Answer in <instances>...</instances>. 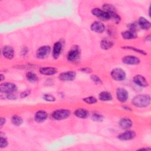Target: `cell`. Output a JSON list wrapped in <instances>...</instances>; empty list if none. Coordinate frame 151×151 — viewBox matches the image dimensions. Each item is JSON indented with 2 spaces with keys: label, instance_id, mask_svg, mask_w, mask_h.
Returning <instances> with one entry per match:
<instances>
[{
  "label": "cell",
  "instance_id": "6da1fadb",
  "mask_svg": "<svg viewBox=\"0 0 151 151\" xmlns=\"http://www.w3.org/2000/svg\"><path fill=\"white\" fill-rule=\"evenodd\" d=\"M132 104L137 107H146L150 104V97L147 94H139L133 97Z\"/></svg>",
  "mask_w": 151,
  "mask_h": 151
},
{
  "label": "cell",
  "instance_id": "7a4b0ae2",
  "mask_svg": "<svg viewBox=\"0 0 151 151\" xmlns=\"http://www.w3.org/2000/svg\"><path fill=\"white\" fill-rule=\"evenodd\" d=\"M70 114V111L67 109H58L53 111L51 116L54 120H61L68 118Z\"/></svg>",
  "mask_w": 151,
  "mask_h": 151
},
{
  "label": "cell",
  "instance_id": "3957f363",
  "mask_svg": "<svg viewBox=\"0 0 151 151\" xmlns=\"http://www.w3.org/2000/svg\"><path fill=\"white\" fill-rule=\"evenodd\" d=\"M80 53V50L77 46L73 47L67 54V60L70 62H75L79 59Z\"/></svg>",
  "mask_w": 151,
  "mask_h": 151
},
{
  "label": "cell",
  "instance_id": "277c9868",
  "mask_svg": "<svg viewBox=\"0 0 151 151\" xmlns=\"http://www.w3.org/2000/svg\"><path fill=\"white\" fill-rule=\"evenodd\" d=\"M1 91L6 94L14 93L17 91V86L12 83H4L0 86Z\"/></svg>",
  "mask_w": 151,
  "mask_h": 151
},
{
  "label": "cell",
  "instance_id": "5b68a950",
  "mask_svg": "<svg viewBox=\"0 0 151 151\" xmlns=\"http://www.w3.org/2000/svg\"><path fill=\"white\" fill-rule=\"evenodd\" d=\"M111 76L116 81H123L126 78V73L120 68H115L111 71Z\"/></svg>",
  "mask_w": 151,
  "mask_h": 151
},
{
  "label": "cell",
  "instance_id": "8992f818",
  "mask_svg": "<svg viewBox=\"0 0 151 151\" xmlns=\"http://www.w3.org/2000/svg\"><path fill=\"white\" fill-rule=\"evenodd\" d=\"M91 13L93 15L96 16V17L99 18L100 19L104 20V21L110 19V14L108 12H107L104 11V10H102L100 8H93L91 10Z\"/></svg>",
  "mask_w": 151,
  "mask_h": 151
},
{
  "label": "cell",
  "instance_id": "52a82bcc",
  "mask_svg": "<svg viewBox=\"0 0 151 151\" xmlns=\"http://www.w3.org/2000/svg\"><path fill=\"white\" fill-rule=\"evenodd\" d=\"M51 51V48L47 45L40 47L36 52V56L38 58L42 59L47 57Z\"/></svg>",
  "mask_w": 151,
  "mask_h": 151
},
{
  "label": "cell",
  "instance_id": "ba28073f",
  "mask_svg": "<svg viewBox=\"0 0 151 151\" xmlns=\"http://www.w3.org/2000/svg\"><path fill=\"white\" fill-rule=\"evenodd\" d=\"M116 97L119 101L122 103L125 102L129 97L127 91L123 88H118L116 90Z\"/></svg>",
  "mask_w": 151,
  "mask_h": 151
},
{
  "label": "cell",
  "instance_id": "9c48e42d",
  "mask_svg": "<svg viewBox=\"0 0 151 151\" xmlns=\"http://www.w3.org/2000/svg\"><path fill=\"white\" fill-rule=\"evenodd\" d=\"M76 77V73L73 71H68L61 73L59 75V78L60 80L64 81H73Z\"/></svg>",
  "mask_w": 151,
  "mask_h": 151
},
{
  "label": "cell",
  "instance_id": "30bf717a",
  "mask_svg": "<svg viewBox=\"0 0 151 151\" xmlns=\"http://www.w3.org/2000/svg\"><path fill=\"white\" fill-rule=\"evenodd\" d=\"M122 62L128 65H137L140 63V59L134 55H126L122 58Z\"/></svg>",
  "mask_w": 151,
  "mask_h": 151
},
{
  "label": "cell",
  "instance_id": "8fae6325",
  "mask_svg": "<svg viewBox=\"0 0 151 151\" xmlns=\"http://www.w3.org/2000/svg\"><path fill=\"white\" fill-rule=\"evenodd\" d=\"M133 82L137 86L142 87H147L149 84L147 80L142 75L137 74L134 76L133 78Z\"/></svg>",
  "mask_w": 151,
  "mask_h": 151
},
{
  "label": "cell",
  "instance_id": "7c38bea8",
  "mask_svg": "<svg viewBox=\"0 0 151 151\" xmlns=\"http://www.w3.org/2000/svg\"><path fill=\"white\" fill-rule=\"evenodd\" d=\"M136 136V133L132 130H126L123 133H120L117 138L120 140H129L134 139Z\"/></svg>",
  "mask_w": 151,
  "mask_h": 151
},
{
  "label": "cell",
  "instance_id": "4fadbf2b",
  "mask_svg": "<svg viewBox=\"0 0 151 151\" xmlns=\"http://www.w3.org/2000/svg\"><path fill=\"white\" fill-rule=\"evenodd\" d=\"M90 28L93 31L97 33H101L105 29L104 25L101 22L98 21L93 22L91 24Z\"/></svg>",
  "mask_w": 151,
  "mask_h": 151
},
{
  "label": "cell",
  "instance_id": "5bb4252c",
  "mask_svg": "<svg viewBox=\"0 0 151 151\" xmlns=\"http://www.w3.org/2000/svg\"><path fill=\"white\" fill-rule=\"evenodd\" d=\"M48 117L47 113L44 110H39L34 115V120L37 123L44 122Z\"/></svg>",
  "mask_w": 151,
  "mask_h": 151
},
{
  "label": "cell",
  "instance_id": "9a60e30c",
  "mask_svg": "<svg viewBox=\"0 0 151 151\" xmlns=\"http://www.w3.org/2000/svg\"><path fill=\"white\" fill-rule=\"evenodd\" d=\"M3 56L7 59H12L14 56V50L11 46H4L2 50Z\"/></svg>",
  "mask_w": 151,
  "mask_h": 151
},
{
  "label": "cell",
  "instance_id": "2e32d148",
  "mask_svg": "<svg viewBox=\"0 0 151 151\" xmlns=\"http://www.w3.org/2000/svg\"><path fill=\"white\" fill-rule=\"evenodd\" d=\"M62 47L63 45L61 42L57 41L54 44L52 48V56L55 59L58 58L60 56L62 50Z\"/></svg>",
  "mask_w": 151,
  "mask_h": 151
},
{
  "label": "cell",
  "instance_id": "e0dca14e",
  "mask_svg": "<svg viewBox=\"0 0 151 151\" xmlns=\"http://www.w3.org/2000/svg\"><path fill=\"white\" fill-rule=\"evenodd\" d=\"M39 71L41 74H43V75L52 76L57 73V69L54 67H45L40 68L39 70Z\"/></svg>",
  "mask_w": 151,
  "mask_h": 151
},
{
  "label": "cell",
  "instance_id": "ac0fdd59",
  "mask_svg": "<svg viewBox=\"0 0 151 151\" xmlns=\"http://www.w3.org/2000/svg\"><path fill=\"white\" fill-rule=\"evenodd\" d=\"M137 24L140 28L145 30L149 29L150 28V25H151L150 21H149L147 19H146L145 18L143 17H140L139 18Z\"/></svg>",
  "mask_w": 151,
  "mask_h": 151
},
{
  "label": "cell",
  "instance_id": "d6986e66",
  "mask_svg": "<svg viewBox=\"0 0 151 151\" xmlns=\"http://www.w3.org/2000/svg\"><path fill=\"white\" fill-rule=\"evenodd\" d=\"M119 126L123 129H129L133 125L132 121L129 118H122L119 121Z\"/></svg>",
  "mask_w": 151,
  "mask_h": 151
},
{
  "label": "cell",
  "instance_id": "ffe728a7",
  "mask_svg": "<svg viewBox=\"0 0 151 151\" xmlns=\"http://www.w3.org/2000/svg\"><path fill=\"white\" fill-rule=\"evenodd\" d=\"M74 114L78 118L86 119L88 116L89 114H88V111L87 110L82 108H80V109H77L74 111Z\"/></svg>",
  "mask_w": 151,
  "mask_h": 151
},
{
  "label": "cell",
  "instance_id": "44dd1931",
  "mask_svg": "<svg viewBox=\"0 0 151 151\" xmlns=\"http://www.w3.org/2000/svg\"><path fill=\"white\" fill-rule=\"evenodd\" d=\"M122 37L125 40H132V39H135L137 37V34L136 32L128 30L125 31L122 33Z\"/></svg>",
  "mask_w": 151,
  "mask_h": 151
},
{
  "label": "cell",
  "instance_id": "7402d4cb",
  "mask_svg": "<svg viewBox=\"0 0 151 151\" xmlns=\"http://www.w3.org/2000/svg\"><path fill=\"white\" fill-rule=\"evenodd\" d=\"M99 99L101 101H110L112 100L111 94L108 91H101L99 94Z\"/></svg>",
  "mask_w": 151,
  "mask_h": 151
},
{
  "label": "cell",
  "instance_id": "603a6c76",
  "mask_svg": "<svg viewBox=\"0 0 151 151\" xmlns=\"http://www.w3.org/2000/svg\"><path fill=\"white\" fill-rule=\"evenodd\" d=\"M113 45V42L109 39L104 38L101 41L100 46L104 50H108L111 48Z\"/></svg>",
  "mask_w": 151,
  "mask_h": 151
},
{
  "label": "cell",
  "instance_id": "cb8c5ba5",
  "mask_svg": "<svg viewBox=\"0 0 151 151\" xmlns=\"http://www.w3.org/2000/svg\"><path fill=\"white\" fill-rule=\"evenodd\" d=\"M26 78L27 80L31 83H34L37 81L38 78L37 75L31 71H28L26 73Z\"/></svg>",
  "mask_w": 151,
  "mask_h": 151
},
{
  "label": "cell",
  "instance_id": "d4e9b609",
  "mask_svg": "<svg viewBox=\"0 0 151 151\" xmlns=\"http://www.w3.org/2000/svg\"><path fill=\"white\" fill-rule=\"evenodd\" d=\"M11 122L13 124L19 126L22 124L23 120L20 116L18 115H14L11 117Z\"/></svg>",
  "mask_w": 151,
  "mask_h": 151
},
{
  "label": "cell",
  "instance_id": "484cf974",
  "mask_svg": "<svg viewBox=\"0 0 151 151\" xmlns=\"http://www.w3.org/2000/svg\"><path fill=\"white\" fill-rule=\"evenodd\" d=\"M103 9L104 11L108 13L116 12V8H114V6L111 4H104V5L103 6Z\"/></svg>",
  "mask_w": 151,
  "mask_h": 151
},
{
  "label": "cell",
  "instance_id": "4316f807",
  "mask_svg": "<svg viewBox=\"0 0 151 151\" xmlns=\"http://www.w3.org/2000/svg\"><path fill=\"white\" fill-rule=\"evenodd\" d=\"M83 100L89 104H95L96 103H97V99L93 96H88L87 97H85L84 99H83Z\"/></svg>",
  "mask_w": 151,
  "mask_h": 151
},
{
  "label": "cell",
  "instance_id": "83f0119b",
  "mask_svg": "<svg viewBox=\"0 0 151 151\" xmlns=\"http://www.w3.org/2000/svg\"><path fill=\"white\" fill-rule=\"evenodd\" d=\"M110 14V19H111L113 21H114L116 24H119L120 21V16L116 13V12L109 13Z\"/></svg>",
  "mask_w": 151,
  "mask_h": 151
},
{
  "label": "cell",
  "instance_id": "f1b7e54d",
  "mask_svg": "<svg viewBox=\"0 0 151 151\" xmlns=\"http://www.w3.org/2000/svg\"><path fill=\"white\" fill-rule=\"evenodd\" d=\"M123 48H125V49H129V50H133L136 52H138L139 54H144V55H146L147 54L146 52L143 51V50H140V49H138L137 48H135L134 47H130V46H126V47H122Z\"/></svg>",
  "mask_w": 151,
  "mask_h": 151
},
{
  "label": "cell",
  "instance_id": "f546056e",
  "mask_svg": "<svg viewBox=\"0 0 151 151\" xmlns=\"http://www.w3.org/2000/svg\"><path fill=\"white\" fill-rule=\"evenodd\" d=\"M91 119L95 122H101L103 119V117L98 113H94L91 116Z\"/></svg>",
  "mask_w": 151,
  "mask_h": 151
},
{
  "label": "cell",
  "instance_id": "4dcf8cb0",
  "mask_svg": "<svg viewBox=\"0 0 151 151\" xmlns=\"http://www.w3.org/2000/svg\"><path fill=\"white\" fill-rule=\"evenodd\" d=\"M42 98L44 99V100L47 101H50V102H53V101H54L55 100V98L53 96H52V95H51L50 94H44Z\"/></svg>",
  "mask_w": 151,
  "mask_h": 151
},
{
  "label": "cell",
  "instance_id": "1f68e13d",
  "mask_svg": "<svg viewBox=\"0 0 151 151\" xmlns=\"http://www.w3.org/2000/svg\"><path fill=\"white\" fill-rule=\"evenodd\" d=\"M128 27L129 28V30H131V31H134V32H136V31L137 29V28L139 27L138 24H137L134 22L128 25Z\"/></svg>",
  "mask_w": 151,
  "mask_h": 151
},
{
  "label": "cell",
  "instance_id": "d6a6232c",
  "mask_svg": "<svg viewBox=\"0 0 151 151\" xmlns=\"http://www.w3.org/2000/svg\"><path fill=\"white\" fill-rule=\"evenodd\" d=\"M91 78L94 83L97 84H101L102 83L101 80L97 75H92L91 76Z\"/></svg>",
  "mask_w": 151,
  "mask_h": 151
},
{
  "label": "cell",
  "instance_id": "836d02e7",
  "mask_svg": "<svg viewBox=\"0 0 151 151\" xmlns=\"http://www.w3.org/2000/svg\"><path fill=\"white\" fill-rule=\"evenodd\" d=\"M8 145V141L5 138H4L3 137H1V147L4 148L6 147Z\"/></svg>",
  "mask_w": 151,
  "mask_h": 151
},
{
  "label": "cell",
  "instance_id": "e575fe53",
  "mask_svg": "<svg viewBox=\"0 0 151 151\" xmlns=\"http://www.w3.org/2000/svg\"><path fill=\"white\" fill-rule=\"evenodd\" d=\"M29 94H30V90H26L22 91L20 94V97H21V98H25V97H27L28 96H29Z\"/></svg>",
  "mask_w": 151,
  "mask_h": 151
},
{
  "label": "cell",
  "instance_id": "d590c367",
  "mask_svg": "<svg viewBox=\"0 0 151 151\" xmlns=\"http://www.w3.org/2000/svg\"><path fill=\"white\" fill-rule=\"evenodd\" d=\"M81 71H83V72L87 73H90V72L91 71V69H90V68H81Z\"/></svg>",
  "mask_w": 151,
  "mask_h": 151
},
{
  "label": "cell",
  "instance_id": "8d00e7d4",
  "mask_svg": "<svg viewBox=\"0 0 151 151\" xmlns=\"http://www.w3.org/2000/svg\"><path fill=\"white\" fill-rule=\"evenodd\" d=\"M5 119L4 117L1 118V127H2V126L5 123Z\"/></svg>",
  "mask_w": 151,
  "mask_h": 151
},
{
  "label": "cell",
  "instance_id": "74e56055",
  "mask_svg": "<svg viewBox=\"0 0 151 151\" xmlns=\"http://www.w3.org/2000/svg\"><path fill=\"white\" fill-rule=\"evenodd\" d=\"M123 109H125V110H130V111L132 110L131 109H130L129 107H127V106H123Z\"/></svg>",
  "mask_w": 151,
  "mask_h": 151
},
{
  "label": "cell",
  "instance_id": "f35d334b",
  "mask_svg": "<svg viewBox=\"0 0 151 151\" xmlns=\"http://www.w3.org/2000/svg\"><path fill=\"white\" fill-rule=\"evenodd\" d=\"M1 81L3 80V75H1Z\"/></svg>",
  "mask_w": 151,
  "mask_h": 151
}]
</instances>
